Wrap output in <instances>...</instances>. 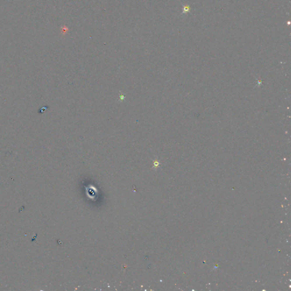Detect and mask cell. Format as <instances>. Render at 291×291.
Wrapping results in <instances>:
<instances>
[{
    "mask_svg": "<svg viewBox=\"0 0 291 291\" xmlns=\"http://www.w3.org/2000/svg\"><path fill=\"white\" fill-rule=\"evenodd\" d=\"M189 6H185L183 8V14H185V13H187L189 11Z\"/></svg>",
    "mask_w": 291,
    "mask_h": 291,
    "instance_id": "1",
    "label": "cell"
},
{
    "mask_svg": "<svg viewBox=\"0 0 291 291\" xmlns=\"http://www.w3.org/2000/svg\"><path fill=\"white\" fill-rule=\"evenodd\" d=\"M288 24H290V22H288Z\"/></svg>",
    "mask_w": 291,
    "mask_h": 291,
    "instance_id": "2",
    "label": "cell"
}]
</instances>
